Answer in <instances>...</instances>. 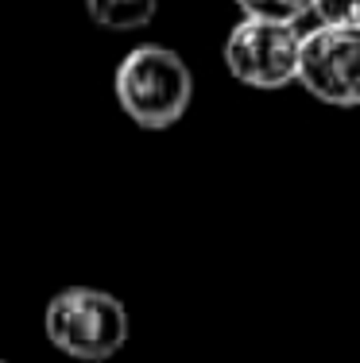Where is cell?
Masks as SVG:
<instances>
[{
	"label": "cell",
	"mask_w": 360,
	"mask_h": 363,
	"mask_svg": "<svg viewBox=\"0 0 360 363\" xmlns=\"http://www.w3.org/2000/svg\"><path fill=\"white\" fill-rule=\"evenodd\" d=\"M113 89L132 124L148 128V132H167L190 108L194 74L170 47L143 43L120 58Z\"/></svg>",
	"instance_id": "obj_1"
},
{
	"label": "cell",
	"mask_w": 360,
	"mask_h": 363,
	"mask_svg": "<svg viewBox=\"0 0 360 363\" xmlns=\"http://www.w3.org/2000/svg\"><path fill=\"white\" fill-rule=\"evenodd\" d=\"M298 28L283 20L244 16L225 39V66L252 89H283L295 82Z\"/></svg>",
	"instance_id": "obj_4"
},
{
	"label": "cell",
	"mask_w": 360,
	"mask_h": 363,
	"mask_svg": "<svg viewBox=\"0 0 360 363\" xmlns=\"http://www.w3.org/2000/svg\"><path fill=\"white\" fill-rule=\"evenodd\" d=\"M244 16H260V20H283L295 23L310 12V0H236Z\"/></svg>",
	"instance_id": "obj_6"
},
{
	"label": "cell",
	"mask_w": 360,
	"mask_h": 363,
	"mask_svg": "<svg viewBox=\"0 0 360 363\" xmlns=\"http://www.w3.org/2000/svg\"><path fill=\"white\" fill-rule=\"evenodd\" d=\"M85 12L105 31H140L156 20L159 0H85Z\"/></svg>",
	"instance_id": "obj_5"
},
{
	"label": "cell",
	"mask_w": 360,
	"mask_h": 363,
	"mask_svg": "<svg viewBox=\"0 0 360 363\" xmlns=\"http://www.w3.org/2000/svg\"><path fill=\"white\" fill-rule=\"evenodd\" d=\"M0 363H4V359H0Z\"/></svg>",
	"instance_id": "obj_8"
},
{
	"label": "cell",
	"mask_w": 360,
	"mask_h": 363,
	"mask_svg": "<svg viewBox=\"0 0 360 363\" xmlns=\"http://www.w3.org/2000/svg\"><path fill=\"white\" fill-rule=\"evenodd\" d=\"M360 31L353 28H314L298 35L295 82L310 97L337 108H353L360 101Z\"/></svg>",
	"instance_id": "obj_3"
},
{
	"label": "cell",
	"mask_w": 360,
	"mask_h": 363,
	"mask_svg": "<svg viewBox=\"0 0 360 363\" xmlns=\"http://www.w3.org/2000/svg\"><path fill=\"white\" fill-rule=\"evenodd\" d=\"M310 12L322 20V28L360 31V0H310Z\"/></svg>",
	"instance_id": "obj_7"
},
{
	"label": "cell",
	"mask_w": 360,
	"mask_h": 363,
	"mask_svg": "<svg viewBox=\"0 0 360 363\" xmlns=\"http://www.w3.org/2000/svg\"><path fill=\"white\" fill-rule=\"evenodd\" d=\"M43 333L70 359H113L128 344V309L124 301L93 286H70L47 301Z\"/></svg>",
	"instance_id": "obj_2"
}]
</instances>
